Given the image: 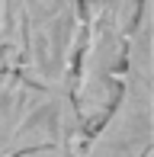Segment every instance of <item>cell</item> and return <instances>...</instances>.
Returning <instances> with one entry per match:
<instances>
[{
	"label": "cell",
	"mask_w": 154,
	"mask_h": 157,
	"mask_svg": "<svg viewBox=\"0 0 154 157\" xmlns=\"http://www.w3.org/2000/svg\"><path fill=\"white\" fill-rule=\"evenodd\" d=\"M154 6L141 3L132 32L119 93L109 109L83 132L77 157H154Z\"/></svg>",
	"instance_id": "1"
},
{
	"label": "cell",
	"mask_w": 154,
	"mask_h": 157,
	"mask_svg": "<svg viewBox=\"0 0 154 157\" xmlns=\"http://www.w3.org/2000/svg\"><path fill=\"white\" fill-rule=\"evenodd\" d=\"M144 0H80V42L71 99L83 125H93L119 93L132 32Z\"/></svg>",
	"instance_id": "2"
},
{
	"label": "cell",
	"mask_w": 154,
	"mask_h": 157,
	"mask_svg": "<svg viewBox=\"0 0 154 157\" xmlns=\"http://www.w3.org/2000/svg\"><path fill=\"white\" fill-rule=\"evenodd\" d=\"M87 125L77 116L74 99L23 77L16 67L0 64V157H16L39 144L83 138Z\"/></svg>",
	"instance_id": "3"
},
{
	"label": "cell",
	"mask_w": 154,
	"mask_h": 157,
	"mask_svg": "<svg viewBox=\"0 0 154 157\" xmlns=\"http://www.w3.org/2000/svg\"><path fill=\"white\" fill-rule=\"evenodd\" d=\"M19 48L13 67L52 90L71 93L80 42V0H13Z\"/></svg>",
	"instance_id": "4"
},
{
	"label": "cell",
	"mask_w": 154,
	"mask_h": 157,
	"mask_svg": "<svg viewBox=\"0 0 154 157\" xmlns=\"http://www.w3.org/2000/svg\"><path fill=\"white\" fill-rule=\"evenodd\" d=\"M77 141H55V144H39V147H29V151H19L16 157H77Z\"/></svg>",
	"instance_id": "5"
}]
</instances>
